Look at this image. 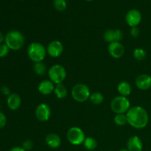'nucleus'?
Segmentation results:
<instances>
[{"label":"nucleus","instance_id":"obj_1","mask_svg":"<svg viewBox=\"0 0 151 151\" xmlns=\"http://www.w3.org/2000/svg\"><path fill=\"white\" fill-rule=\"evenodd\" d=\"M128 124L136 129H143L148 124L150 116L145 109L140 106L131 107L126 113Z\"/></svg>","mask_w":151,"mask_h":151},{"label":"nucleus","instance_id":"obj_2","mask_svg":"<svg viewBox=\"0 0 151 151\" xmlns=\"http://www.w3.org/2000/svg\"><path fill=\"white\" fill-rule=\"evenodd\" d=\"M24 36L19 30L13 29L7 32L4 36V44L9 49L14 51L21 50L24 45Z\"/></svg>","mask_w":151,"mask_h":151},{"label":"nucleus","instance_id":"obj_3","mask_svg":"<svg viewBox=\"0 0 151 151\" xmlns=\"http://www.w3.org/2000/svg\"><path fill=\"white\" fill-rule=\"evenodd\" d=\"M28 58L35 63L43 62L47 56V48L39 42H32L27 50Z\"/></svg>","mask_w":151,"mask_h":151},{"label":"nucleus","instance_id":"obj_4","mask_svg":"<svg viewBox=\"0 0 151 151\" xmlns=\"http://www.w3.org/2000/svg\"><path fill=\"white\" fill-rule=\"evenodd\" d=\"M89 87L84 83H78L74 86L71 91L72 97L78 103H84L89 100L91 95Z\"/></svg>","mask_w":151,"mask_h":151},{"label":"nucleus","instance_id":"obj_5","mask_svg":"<svg viewBox=\"0 0 151 151\" xmlns=\"http://www.w3.org/2000/svg\"><path fill=\"white\" fill-rule=\"evenodd\" d=\"M110 106L112 111L116 114H126L131 109V103L128 97L119 95L112 99Z\"/></svg>","mask_w":151,"mask_h":151},{"label":"nucleus","instance_id":"obj_6","mask_svg":"<svg viewBox=\"0 0 151 151\" xmlns=\"http://www.w3.org/2000/svg\"><path fill=\"white\" fill-rule=\"evenodd\" d=\"M49 78L54 84L63 83L66 78V71L63 66L60 64H54L48 69L47 72Z\"/></svg>","mask_w":151,"mask_h":151},{"label":"nucleus","instance_id":"obj_7","mask_svg":"<svg viewBox=\"0 0 151 151\" xmlns=\"http://www.w3.org/2000/svg\"><path fill=\"white\" fill-rule=\"evenodd\" d=\"M66 138L68 142L72 145L78 146L83 144L86 135L82 128L77 126L71 127L66 133Z\"/></svg>","mask_w":151,"mask_h":151},{"label":"nucleus","instance_id":"obj_8","mask_svg":"<svg viewBox=\"0 0 151 151\" xmlns=\"http://www.w3.org/2000/svg\"><path fill=\"white\" fill-rule=\"evenodd\" d=\"M52 111L50 106L46 103H40L35 111L36 119L40 122H47L51 117Z\"/></svg>","mask_w":151,"mask_h":151},{"label":"nucleus","instance_id":"obj_9","mask_svg":"<svg viewBox=\"0 0 151 151\" xmlns=\"http://www.w3.org/2000/svg\"><path fill=\"white\" fill-rule=\"evenodd\" d=\"M47 52L51 58H58L63 54V45L58 40H54L49 43L47 47Z\"/></svg>","mask_w":151,"mask_h":151},{"label":"nucleus","instance_id":"obj_10","mask_svg":"<svg viewBox=\"0 0 151 151\" xmlns=\"http://www.w3.org/2000/svg\"><path fill=\"white\" fill-rule=\"evenodd\" d=\"M142 19V13L137 9L130 10L125 15V22L131 27H138V25L141 23Z\"/></svg>","mask_w":151,"mask_h":151},{"label":"nucleus","instance_id":"obj_11","mask_svg":"<svg viewBox=\"0 0 151 151\" xmlns=\"http://www.w3.org/2000/svg\"><path fill=\"white\" fill-rule=\"evenodd\" d=\"M108 52L110 56H111L113 58L119 59L125 54V47L121 42L115 41L109 44Z\"/></svg>","mask_w":151,"mask_h":151},{"label":"nucleus","instance_id":"obj_12","mask_svg":"<svg viewBox=\"0 0 151 151\" xmlns=\"http://www.w3.org/2000/svg\"><path fill=\"white\" fill-rule=\"evenodd\" d=\"M103 38L109 44L115 41L120 42L121 40L123 38V32L119 29H107L103 34Z\"/></svg>","mask_w":151,"mask_h":151},{"label":"nucleus","instance_id":"obj_13","mask_svg":"<svg viewBox=\"0 0 151 151\" xmlns=\"http://www.w3.org/2000/svg\"><path fill=\"white\" fill-rule=\"evenodd\" d=\"M137 88L142 91H146L151 88V76L147 74L139 75L135 81Z\"/></svg>","mask_w":151,"mask_h":151},{"label":"nucleus","instance_id":"obj_14","mask_svg":"<svg viewBox=\"0 0 151 151\" xmlns=\"http://www.w3.org/2000/svg\"><path fill=\"white\" fill-rule=\"evenodd\" d=\"M55 87V86L50 80H44L38 84V90L41 94L47 96L54 92Z\"/></svg>","mask_w":151,"mask_h":151},{"label":"nucleus","instance_id":"obj_15","mask_svg":"<svg viewBox=\"0 0 151 151\" xmlns=\"http://www.w3.org/2000/svg\"><path fill=\"white\" fill-rule=\"evenodd\" d=\"M127 149L129 151H142V141L137 136H132L127 142Z\"/></svg>","mask_w":151,"mask_h":151},{"label":"nucleus","instance_id":"obj_16","mask_svg":"<svg viewBox=\"0 0 151 151\" xmlns=\"http://www.w3.org/2000/svg\"><path fill=\"white\" fill-rule=\"evenodd\" d=\"M7 105L10 110H18L22 105V98L16 93H11L7 98Z\"/></svg>","mask_w":151,"mask_h":151},{"label":"nucleus","instance_id":"obj_17","mask_svg":"<svg viewBox=\"0 0 151 151\" xmlns=\"http://www.w3.org/2000/svg\"><path fill=\"white\" fill-rule=\"evenodd\" d=\"M45 142L50 148L56 149L61 145V139L58 134L55 133H50L46 137Z\"/></svg>","mask_w":151,"mask_h":151},{"label":"nucleus","instance_id":"obj_18","mask_svg":"<svg viewBox=\"0 0 151 151\" xmlns=\"http://www.w3.org/2000/svg\"><path fill=\"white\" fill-rule=\"evenodd\" d=\"M132 88L131 84L127 81H121L117 85V91L119 95L123 97H128L131 94Z\"/></svg>","mask_w":151,"mask_h":151},{"label":"nucleus","instance_id":"obj_19","mask_svg":"<svg viewBox=\"0 0 151 151\" xmlns=\"http://www.w3.org/2000/svg\"><path fill=\"white\" fill-rule=\"evenodd\" d=\"M54 94L55 97L59 100H63L67 97L68 90L63 83L55 85L54 90Z\"/></svg>","mask_w":151,"mask_h":151},{"label":"nucleus","instance_id":"obj_20","mask_svg":"<svg viewBox=\"0 0 151 151\" xmlns=\"http://www.w3.org/2000/svg\"><path fill=\"white\" fill-rule=\"evenodd\" d=\"M83 146L86 150H94L97 147V142L96 139L94 137H86L85 140L83 142Z\"/></svg>","mask_w":151,"mask_h":151},{"label":"nucleus","instance_id":"obj_21","mask_svg":"<svg viewBox=\"0 0 151 151\" xmlns=\"http://www.w3.org/2000/svg\"><path fill=\"white\" fill-rule=\"evenodd\" d=\"M89 100L92 104L97 106V105L102 104L103 102L104 101V96L102 93L95 91V92L91 93L89 97Z\"/></svg>","mask_w":151,"mask_h":151},{"label":"nucleus","instance_id":"obj_22","mask_svg":"<svg viewBox=\"0 0 151 151\" xmlns=\"http://www.w3.org/2000/svg\"><path fill=\"white\" fill-rule=\"evenodd\" d=\"M33 70L36 75L39 76H43L45 75L48 72L47 68L46 65L43 62H39V63H35L33 66Z\"/></svg>","mask_w":151,"mask_h":151},{"label":"nucleus","instance_id":"obj_23","mask_svg":"<svg viewBox=\"0 0 151 151\" xmlns=\"http://www.w3.org/2000/svg\"><path fill=\"white\" fill-rule=\"evenodd\" d=\"M114 122L118 126H124L128 124V119H127L126 114H118L115 115L114 118Z\"/></svg>","mask_w":151,"mask_h":151},{"label":"nucleus","instance_id":"obj_24","mask_svg":"<svg viewBox=\"0 0 151 151\" xmlns=\"http://www.w3.org/2000/svg\"><path fill=\"white\" fill-rule=\"evenodd\" d=\"M133 56L134 58L138 61H142L145 60L147 57V52L144 49L142 48H137L134 50L133 52Z\"/></svg>","mask_w":151,"mask_h":151},{"label":"nucleus","instance_id":"obj_25","mask_svg":"<svg viewBox=\"0 0 151 151\" xmlns=\"http://www.w3.org/2000/svg\"><path fill=\"white\" fill-rule=\"evenodd\" d=\"M53 6L56 10L59 12H63L67 7V4H66V0H54Z\"/></svg>","mask_w":151,"mask_h":151},{"label":"nucleus","instance_id":"obj_26","mask_svg":"<svg viewBox=\"0 0 151 151\" xmlns=\"http://www.w3.org/2000/svg\"><path fill=\"white\" fill-rule=\"evenodd\" d=\"M22 148L26 151H29L32 150L34 147V143L32 140L27 139L22 143Z\"/></svg>","mask_w":151,"mask_h":151},{"label":"nucleus","instance_id":"obj_27","mask_svg":"<svg viewBox=\"0 0 151 151\" xmlns=\"http://www.w3.org/2000/svg\"><path fill=\"white\" fill-rule=\"evenodd\" d=\"M10 49L5 44H0V58H4L9 54Z\"/></svg>","mask_w":151,"mask_h":151},{"label":"nucleus","instance_id":"obj_28","mask_svg":"<svg viewBox=\"0 0 151 151\" xmlns=\"http://www.w3.org/2000/svg\"><path fill=\"white\" fill-rule=\"evenodd\" d=\"M140 30L139 29L138 27H131L130 29V35L133 37V38H138L139 36Z\"/></svg>","mask_w":151,"mask_h":151},{"label":"nucleus","instance_id":"obj_29","mask_svg":"<svg viewBox=\"0 0 151 151\" xmlns=\"http://www.w3.org/2000/svg\"><path fill=\"white\" fill-rule=\"evenodd\" d=\"M7 124V117L3 112L0 111V129L4 128Z\"/></svg>","mask_w":151,"mask_h":151},{"label":"nucleus","instance_id":"obj_30","mask_svg":"<svg viewBox=\"0 0 151 151\" xmlns=\"http://www.w3.org/2000/svg\"><path fill=\"white\" fill-rule=\"evenodd\" d=\"M1 91L4 95L7 96V97L11 94V91H10V88H9L8 86H4L1 87Z\"/></svg>","mask_w":151,"mask_h":151},{"label":"nucleus","instance_id":"obj_31","mask_svg":"<svg viewBox=\"0 0 151 151\" xmlns=\"http://www.w3.org/2000/svg\"><path fill=\"white\" fill-rule=\"evenodd\" d=\"M10 151H26L22 148V147H19V146H16V147H13L11 148Z\"/></svg>","mask_w":151,"mask_h":151},{"label":"nucleus","instance_id":"obj_32","mask_svg":"<svg viewBox=\"0 0 151 151\" xmlns=\"http://www.w3.org/2000/svg\"><path fill=\"white\" fill-rule=\"evenodd\" d=\"M4 41V35L2 34V32L0 31V44H2Z\"/></svg>","mask_w":151,"mask_h":151},{"label":"nucleus","instance_id":"obj_33","mask_svg":"<svg viewBox=\"0 0 151 151\" xmlns=\"http://www.w3.org/2000/svg\"><path fill=\"white\" fill-rule=\"evenodd\" d=\"M119 151H129V150H128L127 148H123V149H121V150Z\"/></svg>","mask_w":151,"mask_h":151},{"label":"nucleus","instance_id":"obj_34","mask_svg":"<svg viewBox=\"0 0 151 151\" xmlns=\"http://www.w3.org/2000/svg\"><path fill=\"white\" fill-rule=\"evenodd\" d=\"M86 1H92V0H86Z\"/></svg>","mask_w":151,"mask_h":151},{"label":"nucleus","instance_id":"obj_35","mask_svg":"<svg viewBox=\"0 0 151 151\" xmlns=\"http://www.w3.org/2000/svg\"><path fill=\"white\" fill-rule=\"evenodd\" d=\"M150 121H151V115H150Z\"/></svg>","mask_w":151,"mask_h":151}]
</instances>
